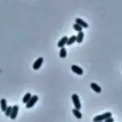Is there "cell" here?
<instances>
[{"mask_svg":"<svg viewBox=\"0 0 122 122\" xmlns=\"http://www.w3.org/2000/svg\"><path fill=\"white\" fill-rule=\"evenodd\" d=\"M31 98V94L30 93H26L24 95V96L23 97V99H22L23 103H24V104H26V103L30 100Z\"/></svg>","mask_w":122,"mask_h":122,"instance_id":"obj_15","label":"cell"},{"mask_svg":"<svg viewBox=\"0 0 122 122\" xmlns=\"http://www.w3.org/2000/svg\"></svg>","mask_w":122,"mask_h":122,"instance_id":"obj_19","label":"cell"},{"mask_svg":"<svg viewBox=\"0 0 122 122\" xmlns=\"http://www.w3.org/2000/svg\"><path fill=\"white\" fill-rule=\"evenodd\" d=\"M38 100H39L38 96H36V95L32 96L31 98L30 99V100L26 104V109H31V108H32L36 104V103L38 101Z\"/></svg>","mask_w":122,"mask_h":122,"instance_id":"obj_3","label":"cell"},{"mask_svg":"<svg viewBox=\"0 0 122 122\" xmlns=\"http://www.w3.org/2000/svg\"><path fill=\"white\" fill-rule=\"evenodd\" d=\"M0 106H1V109L3 112H5L6 108H7V102L5 99H2L0 101Z\"/></svg>","mask_w":122,"mask_h":122,"instance_id":"obj_10","label":"cell"},{"mask_svg":"<svg viewBox=\"0 0 122 122\" xmlns=\"http://www.w3.org/2000/svg\"><path fill=\"white\" fill-rule=\"evenodd\" d=\"M11 110H12V107L11 106H7L6 111H5V116H10L11 115Z\"/></svg>","mask_w":122,"mask_h":122,"instance_id":"obj_17","label":"cell"},{"mask_svg":"<svg viewBox=\"0 0 122 122\" xmlns=\"http://www.w3.org/2000/svg\"><path fill=\"white\" fill-rule=\"evenodd\" d=\"M72 113L74 115V116L78 119H81L82 118V114L80 112V111L79 109H72Z\"/></svg>","mask_w":122,"mask_h":122,"instance_id":"obj_11","label":"cell"},{"mask_svg":"<svg viewBox=\"0 0 122 122\" xmlns=\"http://www.w3.org/2000/svg\"><path fill=\"white\" fill-rule=\"evenodd\" d=\"M90 86H91L92 89L94 91H95L96 93H100L102 92V88H101L98 84H97V83H92L91 85H90Z\"/></svg>","mask_w":122,"mask_h":122,"instance_id":"obj_9","label":"cell"},{"mask_svg":"<svg viewBox=\"0 0 122 122\" xmlns=\"http://www.w3.org/2000/svg\"><path fill=\"white\" fill-rule=\"evenodd\" d=\"M75 23L79 24L83 28H88L89 27V24L85 21H84L82 19H81V18H76L75 19Z\"/></svg>","mask_w":122,"mask_h":122,"instance_id":"obj_7","label":"cell"},{"mask_svg":"<svg viewBox=\"0 0 122 122\" xmlns=\"http://www.w3.org/2000/svg\"><path fill=\"white\" fill-rule=\"evenodd\" d=\"M114 122V119L112 118V117H109L108 119H107L106 120H104V122Z\"/></svg>","mask_w":122,"mask_h":122,"instance_id":"obj_18","label":"cell"},{"mask_svg":"<svg viewBox=\"0 0 122 122\" xmlns=\"http://www.w3.org/2000/svg\"><path fill=\"white\" fill-rule=\"evenodd\" d=\"M43 62H44V58L42 57H39L33 64V69L34 70H38L41 66L43 64Z\"/></svg>","mask_w":122,"mask_h":122,"instance_id":"obj_4","label":"cell"},{"mask_svg":"<svg viewBox=\"0 0 122 122\" xmlns=\"http://www.w3.org/2000/svg\"><path fill=\"white\" fill-rule=\"evenodd\" d=\"M112 114L111 112H107L105 114H101V115H98L97 116H95L93 119L94 122H102V121H104L106 120L107 119L109 118V117H112Z\"/></svg>","mask_w":122,"mask_h":122,"instance_id":"obj_1","label":"cell"},{"mask_svg":"<svg viewBox=\"0 0 122 122\" xmlns=\"http://www.w3.org/2000/svg\"><path fill=\"white\" fill-rule=\"evenodd\" d=\"M71 99H72V101H73V104H74V106L75 109H79V110L81 109V102H80L79 96L77 94H76V93H74L71 96Z\"/></svg>","mask_w":122,"mask_h":122,"instance_id":"obj_2","label":"cell"},{"mask_svg":"<svg viewBox=\"0 0 122 122\" xmlns=\"http://www.w3.org/2000/svg\"><path fill=\"white\" fill-rule=\"evenodd\" d=\"M84 37V33L82 31L81 32H79L78 33V35H76V42L78 43H81L82 41H83Z\"/></svg>","mask_w":122,"mask_h":122,"instance_id":"obj_13","label":"cell"},{"mask_svg":"<svg viewBox=\"0 0 122 122\" xmlns=\"http://www.w3.org/2000/svg\"><path fill=\"white\" fill-rule=\"evenodd\" d=\"M18 112H19V106L17 105H14V106H12L11 113V115L9 116L10 119H12V120H14L17 116Z\"/></svg>","mask_w":122,"mask_h":122,"instance_id":"obj_6","label":"cell"},{"mask_svg":"<svg viewBox=\"0 0 122 122\" xmlns=\"http://www.w3.org/2000/svg\"><path fill=\"white\" fill-rule=\"evenodd\" d=\"M66 55H67V52H66V48L64 47H61L59 51V57L61 58H65L66 57Z\"/></svg>","mask_w":122,"mask_h":122,"instance_id":"obj_14","label":"cell"},{"mask_svg":"<svg viewBox=\"0 0 122 122\" xmlns=\"http://www.w3.org/2000/svg\"><path fill=\"white\" fill-rule=\"evenodd\" d=\"M75 42H76V35H72L69 38H68L66 45H69V46H70V45H73Z\"/></svg>","mask_w":122,"mask_h":122,"instance_id":"obj_12","label":"cell"},{"mask_svg":"<svg viewBox=\"0 0 122 122\" xmlns=\"http://www.w3.org/2000/svg\"><path fill=\"white\" fill-rule=\"evenodd\" d=\"M67 40H68V37H67V36H64V37L58 42L57 46H58L59 47H60V48L64 47V45H66Z\"/></svg>","mask_w":122,"mask_h":122,"instance_id":"obj_8","label":"cell"},{"mask_svg":"<svg viewBox=\"0 0 122 122\" xmlns=\"http://www.w3.org/2000/svg\"><path fill=\"white\" fill-rule=\"evenodd\" d=\"M71 70H72L74 73H76V74H77V75H79V76H82L83 73H84L83 69H82L81 68H80V67L76 65H72L71 67Z\"/></svg>","mask_w":122,"mask_h":122,"instance_id":"obj_5","label":"cell"},{"mask_svg":"<svg viewBox=\"0 0 122 122\" xmlns=\"http://www.w3.org/2000/svg\"><path fill=\"white\" fill-rule=\"evenodd\" d=\"M73 28L74 29L75 31H76V32H81L82 29H83V27H81L79 24H76V23H75V24H73Z\"/></svg>","mask_w":122,"mask_h":122,"instance_id":"obj_16","label":"cell"}]
</instances>
